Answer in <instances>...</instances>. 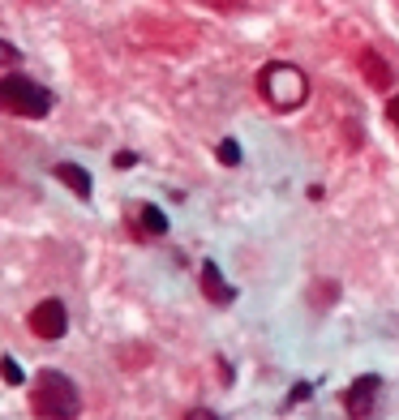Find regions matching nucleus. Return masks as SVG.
Returning a JSON list of instances; mask_svg holds the SVG:
<instances>
[{"instance_id": "1", "label": "nucleus", "mask_w": 399, "mask_h": 420, "mask_svg": "<svg viewBox=\"0 0 399 420\" xmlns=\"http://www.w3.org/2000/svg\"><path fill=\"white\" fill-rule=\"evenodd\" d=\"M31 408L39 420H73L82 408V394L78 386H73L69 373H60V369H43V373L35 378L31 386Z\"/></svg>"}, {"instance_id": "2", "label": "nucleus", "mask_w": 399, "mask_h": 420, "mask_svg": "<svg viewBox=\"0 0 399 420\" xmlns=\"http://www.w3.org/2000/svg\"><path fill=\"white\" fill-rule=\"evenodd\" d=\"M258 94L275 112H296L309 99V78H305V69H296L288 60H270L258 73Z\"/></svg>"}, {"instance_id": "3", "label": "nucleus", "mask_w": 399, "mask_h": 420, "mask_svg": "<svg viewBox=\"0 0 399 420\" xmlns=\"http://www.w3.org/2000/svg\"><path fill=\"white\" fill-rule=\"evenodd\" d=\"M52 108H56V94L47 86H39V82H31L26 73H5V78H0V112L43 120Z\"/></svg>"}, {"instance_id": "4", "label": "nucleus", "mask_w": 399, "mask_h": 420, "mask_svg": "<svg viewBox=\"0 0 399 420\" xmlns=\"http://www.w3.org/2000/svg\"><path fill=\"white\" fill-rule=\"evenodd\" d=\"M31 330L39 335V339H47V343H56V339H65V330H69V313H65V305L56 301V296H47V301H39L35 309H31Z\"/></svg>"}, {"instance_id": "5", "label": "nucleus", "mask_w": 399, "mask_h": 420, "mask_svg": "<svg viewBox=\"0 0 399 420\" xmlns=\"http://www.w3.org/2000/svg\"><path fill=\"white\" fill-rule=\"evenodd\" d=\"M378 390H382V378H378V373H365L352 390H348V399H343L348 412H352V416H365V412L373 408V394H378Z\"/></svg>"}, {"instance_id": "6", "label": "nucleus", "mask_w": 399, "mask_h": 420, "mask_svg": "<svg viewBox=\"0 0 399 420\" xmlns=\"http://www.w3.org/2000/svg\"><path fill=\"white\" fill-rule=\"evenodd\" d=\"M202 292L211 296L215 305H232V296H236V292L228 287V279L219 275V266H215V262H202Z\"/></svg>"}, {"instance_id": "7", "label": "nucleus", "mask_w": 399, "mask_h": 420, "mask_svg": "<svg viewBox=\"0 0 399 420\" xmlns=\"http://www.w3.org/2000/svg\"><path fill=\"white\" fill-rule=\"evenodd\" d=\"M52 176H56L60 185H69L78 197H90V189H95V185H90V171L78 167V163H56V167H52Z\"/></svg>"}, {"instance_id": "8", "label": "nucleus", "mask_w": 399, "mask_h": 420, "mask_svg": "<svg viewBox=\"0 0 399 420\" xmlns=\"http://www.w3.org/2000/svg\"><path fill=\"white\" fill-rule=\"evenodd\" d=\"M361 65H365V78H369L373 86H378V90H391V69H386L378 56H373V52H365V60H361Z\"/></svg>"}, {"instance_id": "9", "label": "nucleus", "mask_w": 399, "mask_h": 420, "mask_svg": "<svg viewBox=\"0 0 399 420\" xmlns=\"http://www.w3.org/2000/svg\"><path fill=\"white\" fill-rule=\"evenodd\" d=\"M138 219H142V228L151 232V236H163V232H168V219H163V210H159V206H142V215H138Z\"/></svg>"}, {"instance_id": "10", "label": "nucleus", "mask_w": 399, "mask_h": 420, "mask_svg": "<svg viewBox=\"0 0 399 420\" xmlns=\"http://www.w3.org/2000/svg\"><path fill=\"white\" fill-rule=\"evenodd\" d=\"M215 155H219L223 167H236V163H241V146H236V137H223V142L215 146Z\"/></svg>"}, {"instance_id": "11", "label": "nucleus", "mask_w": 399, "mask_h": 420, "mask_svg": "<svg viewBox=\"0 0 399 420\" xmlns=\"http://www.w3.org/2000/svg\"><path fill=\"white\" fill-rule=\"evenodd\" d=\"M0 378H5L9 386H22V382H26V369H22L13 356H5V360H0Z\"/></svg>"}, {"instance_id": "12", "label": "nucleus", "mask_w": 399, "mask_h": 420, "mask_svg": "<svg viewBox=\"0 0 399 420\" xmlns=\"http://www.w3.org/2000/svg\"><path fill=\"white\" fill-rule=\"evenodd\" d=\"M22 60V52L9 43V39H0V69H9V65H17Z\"/></svg>"}, {"instance_id": "13", "label": "nucleus", "mask_w": 399, "mask_h": 420, "mask_svg": "<svg viewBox=\"0 0 399 420\" xmlns=\"http://www.w3.org/2000/svg\"><path fill=\"white\" fill-rule=\"evenodd\" d=\"M386 120L399 129V94H391V99H386Z\"/></svg>"}, {"instance_id": "14", "label": "nucleus", "mask_w": 399, "mask_h": 420, "mask_svg": "<svg viewBox=\"0 0 399 420\" xmlns=\"http://www.w3.org/2000/svg\"><path fill=\"white\" fill-rule=\"evenodd\" d=\"M305 394H309V386H305V382H301V386H296V390H292V394H288V408H292V403H296V399H305Z\"/></svg>"}, {"instance_id": "15", "label": "nucleus", "mask_w": 399, "mask_h": 420, "mask_svg": "<svg viewBox=\"0 0 399 420\" xmlns=\"http://www.w3.org/2000/svg\"><path fill=\"white\" fill-rule=\"evenodd\" d=\"M189 420H219L215 412H206V408H197V412H189Z\"/></svg>"}]
</instances>
